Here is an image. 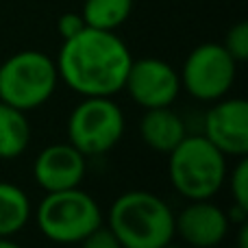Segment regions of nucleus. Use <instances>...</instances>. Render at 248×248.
Returning <instances> with one entry per match:
<instances>
[{
    "label": "nucleus",
    "instance_id": "nucleus-12",
    "mask_svg": "<svg viewBox=\"0 0 248 248\" xmlns=\"http://www.w3.org/2000/svg\"><path fill=\"white\" fill-rule=\"evenodd\" d=\"M185 135H187L185 120L172 107L144 109V116L140 120V137L150 150L168 155L181 144Z\"/></svg>",
    "mask_w": 248,
    "mask_h": 248
},
{
    "label": "nucleus",
    "instance_id": "nucleus-4",
    "mask_svg": "<svg viewBox=\"0 0 248 248\" xmlns=\"http://www.w3.org/2000/svg\"><path fill=\"white\" fill-rule=\"evenodd\" d=\"M35 220L48 242L78 244L92 231L103 227V209L92 194L81 187L46 192L35 211Z\"/></svg>",
    "mask_w": 248,
    "mask_h": 248
},
{
    "label": "nucleus",
    "instance_id": "nucleus-21",
    "mask_svg": "<svg viewBox=\"0 0 248 248\" xmlns=\"http://www.w3.org/2000/svg\"><path fill=\"white\" fill-rule=\"evenodd\" d=\"M0 248H24L22 244H17L11 237H0Z\"/></svg>",
    "mask_w": 248,
    "mask_h": 248
},
{
    "label": "nucleus",
    "instance_id": "nucleus-14",
    "mask_svg": "<svg viewBox=\"0 0 248 248\" xmlns=\"http://www.w3.org/2000/svg\"><path fill=\"white\" fill-rule=\"evenodd\" d=\"M31 144V124L26 111L0 100V159L11 161L26 153Z\"/></svg>",
    "mask_w": 248,
    "mask_h": 248
},
{
    "label": "nucleus",
    "instance_id": "nucleus-3",
    "mask_svg": "<svg viewBox=\"0 0 248 248\" xmlns=\"http://www.w3.org/2000/svg\"><path fill=\"white\" fill-rule=\"evenodd\" d=\"M227 155L205 135H185L168 153V179L185 201H211L227 183Z\"/></svg>",
    "mask_w": 248,
    "mask_h": 248
},
{
    "label": "nucleus",
    "instance_id": "nucleus-2",
    "mask_svg": "<svg viewBox=\"0 0 248 248\" xmlns=\"http://www.w3.org/2000/svg\"><path fill=\"white\" fill-rule=\"evenodd\" d=\"M107 229L122 248H168L176 237L172 207L146 189H128L111 202Z\"/></svg>",
    "mask_w": 248,
    "mask_h": 248
},
{
    "label": "nucleus",
    "instance_id": "nucleus-9",
    "mask_svg": "<svg viewBox=\"0 0 248 248\" xmlns=\"http://www.w3.org/2000/svg\"><path fill=\"white\" fill-rule=\"evenodd\" d=\"M202 135L227 157L248 155V103L244 98H224L211 103L202 118Z\"/></svg>",
    "mask_w": 248,
    "mask_h": 248
},
{
    "label": "nucleus",
    "instance_id": "nucleus-15",
    "mask_svg": "<svg viewBox=\"0 0 248 248\" xmlns=\"http://www.w3.org/2000/svg\"><path fill=\"white\" fill-rule=\"evenodd\" d=\"M133 0H85L81 16L87 26L100 31H118L131 17Z\"/></svg>",
    "mask_w": 248,
    "mask_h": 248
},
{
    "label": "nucleus",
    "instance_id": "nucleus-6",
    "mask_svg": "<svg viewBox=\"0 0 248 248\" xmlns=\"http://www.w3.org/2000/svg\"><path fill=\"white\" fill-rule=\"evenodd\" d=\"M122 107L111 96H85L68 116V141L85 157H98L116 148L124 135Z\"/></svg>",
    "mask_w": 248,
    "mask_h": 248
},
{
    "label": "nucleus",
    "instance_id": "nucleus-17",
    "mask_svg": "<svg viewBox=\"0 0 248 248\" xmlns=\"http://www.w3.org/2000/svg\"><path fill=\"white\" fill-rule=\"evenodd\" d=\"M227 181H229V187H231L233 202L248 209V159L246 157L237 159L231 174H227Z\"/></svg>",
    "mask_w": 248,
    "mask_h": 248
},
{
    "label": "nucleus",
    "instance_id": "nucleus-7",
    "mask_svg": "<svg viewBox=\"0 0 248 248\" xmlns=\"http://www.w3.org/2000/svg\"><path fill=\"white\" fill-rule=\"evenodd\" d=\"M181 90L201 103H216L229 96L235 85L237 61L222 44L205 42L196 46L181 68Z\"/></svg>",
    "mask_w": 248,
    "mask_h": 248
},
{
    "label": "nucleus",
    "instance_id": "nucleus-19",
    "mask_svg": "<svg viewBox=\"0 0 248 248\" xmlns=\"http://www.w3.org/2000/svg\"><path fill=\"white\" fill-rule=\"evenodd\" d=\"M85 20H83L81 13H74V11H68L63 13V16L59 17V22H57V31H59V35L63 39H70L74 37V35H78L83 29H85Z\"/></svg>",
    "mask_w": 248,
    "mask_h": 248
},
{
    "label": "nucleus",
    "instance_id": "nucleus-13",
    "mask_svg": "<svg viewBox=\"0 0 248 248\" xmlns=\"http://www.w3.org/2000/svg\"><path fill=\"white\" fill-rule=\"evenodd\" d=\"M33 218L31 198L20 185L0 181V237H13Z\"/></svg>",
    "mask_w": 248,
    "mask_h": 248
},
{
    "label": "nucleus",
    "instance_id": "nucleus-11",
    "mask_svg": "<svg viewBox=\"0 0 248 248\" xmlns=\"http://www.w3.org/2000/svg\"><path fill=\"white\" fill-rule=\"evenodd\" d=\"M227 211L211 201H189L174 214V231L192 248H218L229 235Z\"/></svg>",
    "mask_w": 248,
    "mask_h": 248
},
{
    "label": "nucleus",
    "instance_id": "nucleus-5",
    "mask_svg": "<svg viewBox=\"0 0 248 248\" xmlns=\"http://www.w3.org/2000/svg\"><path fill=\"white\" fill-rule=\"evenodd\" d=\"M59 83L57 63L39 50H20L0 63V100L20 111L46 105Z\"/></svg>",
    "mask_w": 248,
    "mask_h": 248
},
{
    "label": "nucleus",
    "instance_id": "nucleus-10",
    "mask_svg": "<svg viewBox=\"0 0 248 248\" xmlns=\"http://www.w3.org/2000/svg\"><path fill=\"white\" fill-rule=\"evenodd\" d=\"M87 174V157L70 141L48 144L33 163V179L44 192L81 187Z\"/></svg>",
    "mask_w": 248,
    "mask_h": 248
},
{
    "label": "nucleus",
    "instance_id": "nucleus-18",
    "mask_svg": "<svg viewBox=\"0 0 248 248\" xmlns=\"http://www.w3.org/2000/svg\"><path fill=\"white\" fill-rule=\"evenodd\" d=\"M78 244H81V248H122L118 237L113 235L107 227H98L96 231H92L85 240L78 242Z\"/></svg>",
    "mask_w": 248,
    "mask_h": 248
},
{
    "label": "nucleus",
    "instance_id": "nucleus-20",
    "mask_svg": "<svg viewBox=\"0 0 248 248\" xmlns=\"http://www.w3.org/2000/svg\"><path fill=\"white\" fill-rule=\"evenodd\" d=\"M237 248H248V222L237 224Z\"/></svg>",
    "mask_w": 248,
    "mask_h": 248
},
{
    "label": "nucleus",
    "instance_id": "nucleus-16",
    "mask_svg": "<svg viewBox=\"0 0 248 248\" xmlns=\"http://www.w3.org/2000/svg\"><path fill=\"white\" fill-rule=\"evenodd\" d=\"M222 46L227 48V52L237 61V63H244L248 59V22H237L224 35Z\"/></svg>",
    "mask_w": 248,
    "mask_h": 248
},
{
    "label": "nucleus",
    "instance_id": "nucleus-8",
    "mask_svg": "<svg viewBox=\"0 0 248 248\" xmlns=\"http://www.w3.org/2000/svg\"><path fill=\"white\" fill-rule=\"evenodd\" d=\"M124 90L141 109L172 107L181 94V77L168 61L157 57L133 59Z\"/></svg>",
    "mask_w": 248,
    "mask_h": 248
},
{
    "label": "nucleus",
    "instance_id": "nucleus-1",
    "mask_svg": "<svg viewBox=\"0 0 248 248\" xmlns=\"http://www.w3.org/2000/svg\"><path fill=\"white\" fill-rule=\"evenodd\" d=\"M133 55L116 31L85 26L63 39L57 55V74L78 96H113L124 90Z\"/></svg>",
    "mask_w": 248,
    "mask_h": 248
}]
</instances>
